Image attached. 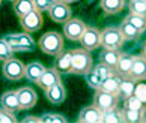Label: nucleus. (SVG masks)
Instances as JSON below:
<instances>
[{"instance_id": "8", "label": "nucleus", "mask_w": 146, "mask_h": 123, "mask_svg": "<svg viewBox=\"0 0 146 123\" xmlns=\"http://www.w3.org/2000/svg\"><path fill=\"white\" fill-rule=\"evenodd\" d=\"M117 102H119V98L115 93H109V92H104V90H100V89L95 92L94 105L101 111H106V110L113 108V107H117Z\"/></svg>"}, {"instance_id": "24", "label": "nucleus", "mask_w": 146, "mask_h": 123, "mask_svg": "<svg viewBox=\"0 0 146 123\" xmlns=\"http://www.w3.org/2000/svg\"><path fill=\"white\" fill-rule=\"evenodd\" d=\"M121 116H122V122H127V123H142V122H145V110L123 108L121 111Z\"/></svg>"}, {"instance_id": "30", "label": "nucleus", "mask_w": 146, "mask_h": 123, "mask_svg": "<svg viewBox=\"0 0 146 123\" xmlns=\"http://www.w3.org/2000/svg\"><path fill=\"white\" fill-rule=\"evenodd\" d=\"M123 108H129V110H145V102H142L140 99H137L134 95L128 96L123 99Z\"/></svg>"}, {"instance_id": "36", "label": "nucleus", "mask_w": 146, "mask_h": 123, "mask_svg": "<svg viewBox=\"0 0 146 123\" xmlns=\"http://www.w3.org/2000/svg\"><path fill=\"white\" fill-rule=\"evenodd\" d=\"M23 122H24V123H27V122H36V123H39L41 120H39V117H35V116H30V117H29V119H24Z\"/></svg>"}, {"instance_id": "20", "label": "nucleus", "mask_w": 146, "mask_h": 123, "mask_svg": "<svg viewBox=\"0 0 146 123\" xmlns=\"http://www.w3.org/2000/svg\"><path fill=\"white\" fill-rule=\"evenodd\" d=\"M117 29H119V32H121L123 41H136L142 36V32L137 30L134 26H131L127 20H123Z\"/></svg>"}, {"instance_id": "16", "label": "nucleus", "mask_w": 146, "mask_h": 123, "mask_svg": "<svg viewBox=\"0 0 146 123\" xmlns=\"http://www.w3.org/2000/svg\"><path fill=\"white\" fill-rule=\"evenodd\" d=\"M0 105H2V110L8 111V113H17V111H20L17 92L15 90L5 92L2 95V98H0Z\"/></svg>"}, {"instance_id": "22", "label": "nucleus", "mask_w": 146, "mask_h": 123, "mask_svg": "<svg viewBox=\"0 0 146 123\" xmlns=\"http://www.w3.org/2000/svg\"><path fill=\"white\" fill-rule=\"evenodd\" d=\"M44 69H45V66L42 65V63H39V62H32V63H29V65L24 66V77L27 78L29 81L36 83L38 78L41 77V74H42V71H44Z\"/></svg>"}, {"instance_id": "17", "label": "nucleus", "mask_w": 146, "mask_h": 123, "mask_svg": "<svg viewBox=\"0 0 146 123\" xmlns=\"http://www.w3.org/2000/svg\"><path fill=\"white\" fill-rule=\"evenodd\" d=\"M101 119H102V111L98 110L95 105L83 108L78 116L80 123H101Z\"/></svg>"}, {"instance_id": "3", "label": "nucleus", "mask_w": 146, "mask_h": 123, "mask_svg": "<svg viewBox=\"0 0 146 123\" xmlns=\"http://www.w3.org/2000/svg\"><path fill=\"white\" fill-rule=\"evenodd\" d=\"M5 42L9 45V48L12 51H33L35 50V41L32 39L30 33L24 32V33H14V35H8L5 36Z\"/></svg>"}, {"instance_id": "10", "label": "nucleus", "mask_w": 146, "mask_h": 123, "mask_svg": "<svg viewBox=\"0 0 146 123\" xmlns=\"http://www.w3.org/2000/svg\"><path fill=\"white\" fill-rule=\"evenodd\" d=\"M78 41L82 44V48H84V50H88V51L96 50L98 47H101L100 30L95 27H86Z\"/></svg>"}, {"instance_id": "14", "label": "nucleus", "mask_w": 146, "mask_h": 123, "mask_svg": "<svg viewBox=\"0 0 146 123\" xmlns=\"http://www.w3.org/2000/svg\"><path fill=\"white\" fill-rule=\"evenodd\" d=\"M45 98L48 102H51L53 105H59L62 104L65 98H66V90H65L63 84L59 81L56 84H53L51 87L45 89Z\"/></svg>"}, {"instance_id": "12", "label": "nucleus", "mask_w": 146, "mask_h": 123, "mask_svg": "<svg viewBox=\"0 0 146 123\" xmlns=\"http://www.w3.org/2000/svg\"><path fill=\"white\" fill-rule=\"evenodd\" d=\"M17 92V98H18V105H20V110H30L33 108L36 101H38V96L35 93V90L32 87H21Z\"/></svg>"}, {"instance_id": "32", "label": "nucleus", "mask_w": 146, "mask_h": 123, "mask_svg": "<svg viewBox=\"0 0 146 123\" xmlns=\"http://www.w3.org/2000/svg\"><path fill=\"white\" fill-rule=\"evenodd\" d=\"M133 95L136 96L137 99H140L142 102L146 101V86H145V80H139L134 84V90H133Z\"/></svg>"}, {"instance_id": "31", "label": "nucleus", "mask_w": 146, "mask_h": 123, "mask_svg": "<svg viewBox=\"0 0 146 123\" xmlns=\"http://www.w3.org/2000/svg\"><path fill=\"white\" fill-rule=\"evenodd\" d=\"M129 12L136 14V15H142L145 17L146 15V3L145 2H139V0H129Z\"/></svg>"}, {"instance_id": "26", "label": "nucleus", "mask_w": 146, "mask_h": 123, "mask_svg": "<svg viewBox=\"0 0 146 123\" xmlns=\"http://www.w3.org/2000/svg\"><path fill=\"white\" fill-rule=\"evenodd\" d=\"M134 84H136V81L131 78H121V83H119V89H117V98H122L125 99L128 98V96L133 95V90H134Z\"/></svg>"}, {"instance_id": "5", "label": "nucleus", "mask_w": 146, "mask_h": 123, "mask_svg": "<svg viewBox=\"0 0 146 123\" xmlns=\"http://www.w3.org/2000/svg\"><path fill=\"white\" fill-rule=\"evenodd\" d=\"M111 74H115L113 69H110V68H107L106 65L100 63V65H96V66L92 65V68L84 74V75H86V81H88L89 87L96 90V89H100V84L104 81L107 77H110Z\"/></svg>"}, {"instance_id": "40", "label": "nucleus", "mask_w": 146, "mask_h": 123, "mask_svg": "<svg viewBox=\"0 0 146 123\" xmlns=\"http://www.w3.org/2000/svg\"><path fill=\"white\" fill-rule=\"evenodd\" d=\"M0 3H2V0H0Z\"/></svg>"}, {"instance_id": "19", "label": "nucleus", "mask_w": 146, "mask_h": 123, "mask_svg": "<svg viewBox=\"0 0 146 123\" xmlns=\"http://www.w3.org/2000/svg\"><path fill=\"white\" fill-rule=\"evenodd\" d=\"M121 54L122 53L119 50H107V48H104V50L101 51V54H100V60H101L102 65H106L107 68L115 69Z\"/></svg>"}, {"instance_id": "2", "label": "nucleus", "mask_w": 146, "mask_h": 123, "mask_svg": "<svg viewBox=\"0 0 146 123\" xmlns=\"http://www.w3.org/2000/svg\"><path fill=\"white\" fill-rule=\"evenodd\" d=\"M38 45L48 56H56L63 50V36L57 32H48L41 36Z\"/></svg>"}, {"instance_id": "6", "label": "nucleus", "mask_w": 146, "mask_h": 123, "mask_svg": "<svg viewBox=\"0 0 146 123\" xmlns=\"http://www.w3.org/2000/svg\"><path fill=\"white\" fill-rule=\"evenodd\" d=\"M3 75L11 81H18L24 77V65L23 62H20L18 59L11 57L8 60H3Z\"/></svg>"}, {"instance_id": "4", "label": "nucleus", "mask_w": 146, "mask_h": 123, "mask_svg": "<svg viewBox=\"0 0 146 123\" xmlns=\"http://www.w3.org/2000/svg\"><path fill=\"white\" fill-rule=\"evenodd\" d=\"M100 38L101 47L107 48V50H121V47L125 42L117 27H106L100 32Z\"/></svg>"}, {"instance_id": "25", "label": "nucleus", "mask_w": 146, "mask_h": 123, "mask_svg": "<svg viewBox=\"0 0 146 123\" xmlns=\"http://www.w3.org/2000/svg\"><path fill=\"white\" fill-rule=\"evenodd\" d=\"M119 83H121V77L116 75V74H111L110 77H107L104 81L100 84V90H104V92H109V93H115V95H117ZM96 90H98V89H96Z\"/></svg>"}, {"instance_id": "18", "label": "nucleus", "mask_w": 146, "mask_h": 123, "mask_svg": "<svg viewBox=\"0 0 146 123\" xmlns=\"http://www.w3.org/2000/svg\"><path fill=\"white\" fill-rule=\"evenodd\" d=\"M133 59L134 56H129V54H121L119 60L115 66V74L119 75L121 78H125L128 77V72H129V68H131V63H133Z\"/></svg>"}, {"instance_id": "13", "label": "nucleus", "mask_w": 146, "mask_h": 123, "mask_svg": "<svg viewBox=\"0 0 146 123\" xmlns=\"http://www.w3.org/2000/svg\"><path fill=\"white\" fill-rule=\"evenodd\" d=\"M60 81V74L57 72L56 68H45L44 71H42L41 77L38 78L36 84L39 86L42 90H45L48 87H51L53 84H56Z\"/></svg>"}, {"instance_id": "23", "label": "nucleus", "mask_w": 146, "mask_h": 123, "mask_svg": "<svg viewBox=\"0 0 146 123\" xmlns=\"http://www.w3.org/2000/svg\"><path fill=\"white\" fill-rule=\"evenodd\" d=\"M100 6L107 15L119 14L125 6V0H100Z\"/></svg>"}, {"instance_id": "33", "label": "nucleus", "mask_w": 146, "mask_h": 123, "mask_svg": "<svg viewBox=\"0 0 146 123\" xmlns=\"http://www.w3.org/2000/svg\"><path fill=\"white\" fill-rule=\"evenodd\" d=\"M39 120H41L42 123H65V122H66V119H65L63 116L54 114V113H50V114L42 116Z\"/></svg>"}, {"instance_id": "37", "label": "nucleus", "mask_w": 146, "mask_h": 123, "mask_svg": "<svg viewBox=\"0 0 146 123\" xmlns=\"http://www.w3.org/2000/svg\"><path fill=\"white\" fill-rule=\"evenodd\" d=\"M62 2L68 3V5H71V3H75V2H78V0H62Z\"/></svg>"}, {"instance_id": "7", "label": "nucleus", "mask_w": 146, "mask_h": 123, "mask_svg": "<svg viewBox=\"0 0 146 123\" xmlns=\"http://www.w3.org/2000/svg\"><path fill=\"white\" fill-rule=\"evenodd\" d=\"M48 15L53 21L56 23H65L66 20L71 18V8H69L68 3L62 2V0H56V2L51 3V6L47 9Z\"/></svg>"}, {"instance_id": "29", "label": "nucleus", "mask_w": 146, "mask_h": 123, "mask_svg": "<svg viewBox=\"0 0 146 123\" xmlns=\"http://www.w3.org/2000/svg\"><path fill=\"white\" fill-rule=\"evenodd\" d=\"M127 21L131 26H134V27H136L137 30H140L143 33L145 32V29H146V18L145 17H142V15H136V14H131L129 12V15L125 18Z\"/></svg>"}, {"instance_id": "39", "label": "nucleus", "mask_w": 146, "mask_h": 123, "mask_svg": "<svg viewBox=\"0 0 146 123\" xmlns=\"http://www.w3.org/2000/svg\"><path fill=\"white\" fill-rule=\"evenodd\" d=\"M139 2H145V0H139Z\"/></svg>"}, {"instance_id": "11", "label": "nucleus", "mask_w": 146, "mask_h": 123, "mask_svg": "<svg viewBox=\"0 0 146 123\" xmlns=\"http://www.w3.org/2000/svg\"><path fill=\"white\" fill-rule=\"evenodd\" d=\"M20 24H21V27H23L24 32L33 33V32L39 30L42 27V15L36 9H33L29 14H26L24 17L20 18Z\"/></svg>"}, {"instance_id": "38", "label": "nucleus", "mask_w": 146, "mask_h": 123, "mask_svg": "<svg viewBox=\"0 0 146 123\" xmlns=\"http://www.w3.org/2000/svg\"><path fill=\"white\" fill-rule=\"evenodd\" d=\"M2 111H3V110H0V119H2Z\"/></svg>"}, {"instance_id": "35", "label": "nucleus", "mask_w": 146, "mask_h": 123, "mask_svg": "<svg viewBox=\"0 0 146 123\" xmlns=\"http://www.w3.org/2000/svg\"><path fill=\"white\" fill-rule=\"evenodd\" d=\"M53 2H56V0H33V8L38 12H44L51 6Z\"/></svg>"}, {"instance_id": "28", "label": "nucleus", "mask_w": 146, "mask_h": 123, "mask_svg": "<svg viewBox=\"0 0 146 123\" xmlns=\"http://www.w3.org/2000/svg\"><path fill=\"white\" fill-rule=\"evenodd\" d=\"M101 122H104V123H121L122 116H121V111L117 110V107H113V108H110V110L102 111Z\"/></svg>"}, {"instance_id": "34", "label": "nucleus", "mask_w": 146, "mask_h": 123, "mask_svg": "<svg viewBox=\"0 0 146 123\" xmlns=\"http://www.w3.org/2000/svg\"><path fill=\"white\" fill-rule=\"evenodd\" d=\"M14 51L9 48V45L5 42V39H0V60H8V59L14 57Z\"/></svg>"}, {"instance_id": "27", "label": "nucleus", "mask_w": 146, "mask_h": 123, "mask_svg": "<svg viewBox=\"0 0 146 123\" xmlns=\"http://www.w3.org/2000/svg\"><path fill=\"white\" fill-rule=\"evenodd\" d=\"M33 0H14V12L18 18L33 11Z\"/></svg>"}, {"instance_id": "21", "label": "nucleus", "mask_w": 146, "mask_h": 123, "mask_svg": "<svg viewBox=\"0 0 146 123\" xmlns=\"http://www.w3.org/2000/svg\"><path fill=\"white\" fill-rule=\"evenodd\" d=\"M56 69L59 74H69L71 68V51L62 50L59 54H56Z\"/></svg>"}, {"instance_id": "1", "label": "nucleus", "mask_w": 146, "mask_h": 123, "mask_svg": "<svg viewBox=\"0 0 146 123\" xmlns=\"http://www.w3.org/2000/svg\"><path fill=\"white\" fill-rule=\"evenodd\" d=\"M94 65L90 51L84 48H77L71 51V68L69 74H77V75H84Z\"/></svg>"}, {"instance_id": "9", "label": "nucleus", "mask_w": 146, "mask_h": 123, "mask_svg": "<svg viewBox=\"0 0 146 123\" xmlns=\"http://www.w3.org/2000/svg\"><path fill=\"white\" fill-rule=\"evenodd\" d=\"M88 26L78 18H69L63 23V33L69 41H78Z\"/></svg>"}, {"instance_id": "15", "label": "nucleus", "mask_w": 146, "mask_h": 123, "mask_svg": "<svg viewBox=\"0 0 146 123\" xmlns=\"http://www.w3.org/2000/svg\"><path fill=\"white\" fill-rule=\"evenodd\" d=\"M146 75V62L143 56H134L131 68H129L128 72V78L134 80V81H139V80H145Z\"/></svg>"}]
</instances>
